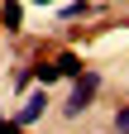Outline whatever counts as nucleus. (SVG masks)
<instances>
[{
  "label": "nucleus",
  "instance_id": "obj_1",
  "mask_svg": "<svg viewBox=\"0 0 129 134\" xmlns=\"http://www.w3.org/2000/svg\"><path fill=\"white\" fill-rule=\"evenodd\" d=\"M96 91H101V77H96V72H81V77H77V86H72V96H67V105H62V110H67V115H81L86 105H91V96Z\"/></svg>",
  "mask_w": 129,
  "mask_h": 134
},
{
  "label": "nucleus",
  "instance_id": "obj_2",
  "mask_svg": "<svg viewBox=\"0 0 129 134\" xmlns=\"http://www.w3.org/2000/svg\"><path fill=\"white\" fill-rule=\"evenodd\" d=\"M43 110H48V86H38V91L24 96V110H19V120H14V125H34V120H43Z\"/></svg>",
  "mask_w": 129,
  "mask_h": 134
},
{
  "label": "nucleus",
  "instance_id": "obj_3",
  "mask_svg": "<svg viewBox=\"0 0 129 134\" xmlns=\"http://www.w3.org/2000/svg\"><path fill=\"white\" fill-rule=\"evenodd\" d=\"M0 24H5L10 34L24 24V5H19V0H0Z\"/></svg>",
  "mask_w": 129,
  "mask_h": 134
},
{
  "label": "nucleus",
  "instance_id": "obj_4",
  "mask_svg": "<svg viewBox=\"0 0 129 134\" xmlns=\"http://www.w3.org/2000/svg\"><path fill=\"white\" fill-rule=\"evenodd\" d=\"M53 67H57V77H81V58H77L72 48H67V53H57Z\"/></svg>",
  "mask_w": 129,
  "mask_h": 134
},
{
  "label": "nucleus",
  "instance_id": "obj_5",
  "mask_svg": "<svg viewBox=\"0 0 129 134\" xmlns=\"http://www.w3.org/2000/svg\"><path fill=\"white\" fill-rule=\"evenodd\" d=\"M29 77H34L38 86H53V81H57V67H53V62H38V67H34Z\"/></svg>",
  "mask_w": 129,
  "mask_h": 134
},
{
  "label": "nucleus",
  "instance_id": "obj_6",
  "mask_svg": "<svg viewBox=\"0 0 129 134\" xmlns=\"http://www.w3.org/2000/svg\"><path fill=\"white\" fill-rule=\"evenodd\" d=\"M91 5H86V0H77V5H67V10H62V14H67V19H81V14H86Z\"/></svg>",
  "mask_w": 129,
  "mask_h": 134
},
{
  "label": "nucleus",
  "instance_id": "obj_7",
  "mask_svg": "<svg viewBox=\"0 0 129 134\" xmlns=\"http://www.w3.org/2000/svg\"><path fill=\"white\" fill-rule=\"evenodd\" d=\"M115 129H120V134H129V105H120V115H115Z\"/></svg>",
  "mask_w": 129,
  "mask_h": 134
},
{
  "label": "nucleus",
  "instance_id": "obj_8",
  "mask_svg": "<svg viewBox=\"0 0 129 134\" xmlns=\"http://www.w3.org/2000/svg\"><path fill=\"white\" fill-rule=\"evenodd\" d=\"M0 134H19V125H14V120H0Z\"/></svg>",
  "mask_w": 129,
  "mask_h": 134
},
{
  "label": "nucleus",
  "instance_id": "obj_9",
  "mask_svg": "<svg viewBox=\"0 0 129 134\" xmlns=\"http://www.w3.org/2000/svg\"><path fill=\"white\" fill-rule=\"evenodd\" d=\"M34 5H53V0H34Z\"/></svg>",
  "mask_w": 129,
  "mask_h": 134
},
{
  "label": "nucleus",
  "instance_id": "obj_10",
  "mask_svg": "<svg viewBox=\"0 0 129 134\" xmlns=\"http://www.w3.org/2000/svg\"><path fill=\"white\" fill-rule=\"evenodd\" d=\"M0 120H5V110H0Z\"/></svg>",
  "mask_w": 129,
  "mask_h": 134
}]
</instances>
